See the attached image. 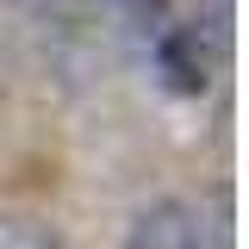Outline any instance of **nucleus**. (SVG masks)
Here are the masks:
<instances>
[{"label":"nucleus","mask_w":249,"mask_h":249,"mask_svg":"<svg viewBox=\"0 0 249 249\" xmlns=\"http://www.w3.org/2000/svg\"><path fill=\"white\" fill-rule=\"evenodd\" d=\"M212 44H206V31L199 25H162L156 31V75H162V88L181 93V100H199V93L212 88Z\"/></svg>","instance_id":"1"},{"label":"nucleus","mask_w":249,"mask_h":249,"mask_svg":"<svg viewBox=\"0 0 249 249\" xmlns=\"http://www.w3.org/2000/svg\"><path fill=\"white\" fill-rule=\"evenodd\" d=\"M0 249H62V237L31 218H0Z\"/></svg>","instance_id":"4"},{"label":"nucleus","mask_w":249,"mask_h":249,"mask_svg":"<svg viewBox=\"0 0 249 249\" xmlns=\"http://www.w3.org/2000/svg\"><path fill=\"white\" fill-rule=\"evenodd\" d=\"M124 249H206V218L187 199H150L131 218Z\"/></svg>","instance_id":"2"},{"label":"nucleus","mask_w":249,"mask_h":249,"mask_svg":"<svg viewBox=\"0 0 249 249\" xmlns=\"http://www.w3.org/2000/svg\"><path fill=\"white\" fill-rule=\"evenodd\" d=\"M100 13H112L119 25L131 31H143V37H156V31L168 25V0H93Z\"/></svg>","instance_id":"3"}]
</instances>
